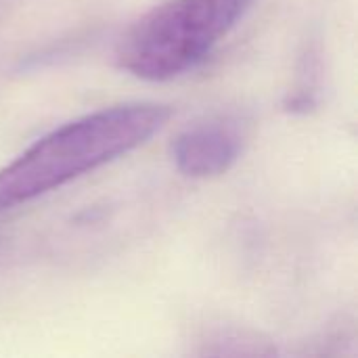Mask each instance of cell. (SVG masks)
<instances>
[{
    "label": "cell",
    "instance_id": "cell-3",
    "mask_svg": "<svg viewBox=\"0 0 358 358\" xmlns=\"http://www.w3.org/2000/svg\"><path fill=\"white\" fill-rule=\"evenodd\" d=\"M245 132L239 120L210 117L182 130L174 145L172 157L176 168L191 178L220 176L241 157Z\"/></svg>",
    "mask_w": 358,
    "mask_h": 358
},
{
    "label": "cell",
    "instance_id": "cell-2",
    "mask_svg": "<svg viewBox=\"0 0 358 358\" xmlns=\"http://www.w3.org/2000/svg\"><path fill=\"white\" fill-rule=\"evenodd\" d=\"M252 4L254 0H166L117 40V67L147 82L174 80L195 69Z\"/></svg>",
    "mask_w": 358,
    "mask_h": 358
},
{
    "label": "cell",
    "instance_id": "cell-1",
    "mask_svg": "<svg viewBox=\"0 0 358 358\" xmlns=\"http://www.w3.org/2000/svg\"><path fill=\"white\" fill-rule=\"evenodd\" d=\"M170 113L159 103H124L59 126L0 170V212L130 153L159 132Z\"/></svg>",
    "mask_w": 358,
    "mask_h": 358
}]
</instances>
